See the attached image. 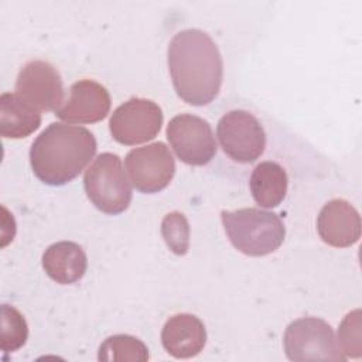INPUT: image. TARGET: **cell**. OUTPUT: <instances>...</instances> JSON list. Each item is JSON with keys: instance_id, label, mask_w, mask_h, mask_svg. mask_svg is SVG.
<instances>
[{"instance_id": "obj_15", "label": "cell", "mask_w": 362, "mask_h": 362, "mask_svg": "<svg viewBox=\"0 0 362 362\" xmlns=\"http://www.w3.org/2000/svg\"><path fill=\"white\" fill-rule=\"evenodd\" d=\"M41 124V112L23 100L17 93L0 96V134L4 139H24Z\"/></svg>"}, {"instance_id": "obj_18", "label": "cell", "mask_w": 362, "mask_h": 362, "mask_svg": "<svg viewBox=\"0 0 362 362\" xmlns=\"http://www.w3.org/2000/svg\"><path fill=\"white\" fill-rule=\"evenodd\" d=\"M28 339V325L24 315L13 305H1L0 348L4 354L16 352Z\"/></svg>"}, {"instance_id": "obj_5", "label": "cell", "mask_w": 362, "mask_h": 362, "mask_svg": "<svg viewBox=\"0 0 362 362\" xmlns=\"http://www.w3.org/2000/svg\"><path fill=\"white\" fill-rule=\"evenodd\" d=\"M286 356L294 362L334 361L344 362L332 327L318 317H303L291 321L283 337Z\"/></svg>"}, {"instance_id": "obj_4", "label": "cell", "mask_w": 362, "mask_h": 362, "mask_svg": "<svg viewBox=\"0 0 362 362\" xmlns=\"http://www.w3.org/2000/svg\"><path fill=\"white\" fill-rule=\"evenodd\" d=\"M83 188L89 201L106 215L124 212L132 202V187L117 154L102 153L88 167Z\"/></svg>"}, {"instance_id": "obj_2", "label": "cell", "mask_w": 362, "mask_h": 362, "mask_svg": "<svg viewBox=\"0 0 362 362\" xmlns=\"http://www.w3.org/2000/svg\"><path fill=\"white\" fill-rule=\"evenodd\" d=\"M96 148L90 130L68 123H51L33 141L30 165L42 184L61 187L85 170Z\"/></svg>"}, {"instance_id": "obj_6", "label": "cell", "mask_w": 362, "mask_h": 362, "mask_svg": "<svg viewBox=\"0 0 362 362\" xmlns=\"http://www.w3.org/2000/svg\"><path fill=\"white\" fill-rule=\"evenodd\" d=\"M216 137L222 151L239 164H250L260 158L267 141L260 122L243 109L230 110L219 119Z\"/></svg>"}, {"instance_id": "obj_20", "label": "cell", "mask_w": 362, "mask_h": 362, "mask_svg": "<svg viewBox=\"0 0 362 362\" xmlns=\"http://www.w3.org/2000/svg\"><path fill=\"white\" fill-rule=\"evenodd\" d=\"M361 310L348 313L339 324L337 344L345 358H361L362 334H361Z\"/></svg>"}, {"instance_id": "obj_9", "label": "cell", "mask_w": 362, "mask_h": 362, "mask_svg": "<svg viewBox=\"0 0 362 362\" xmlns=\"http://www.w3.org/2000/svg\"><path fill=\"white\" fill-rule=\"evenodd\" d=\"M167 140L175 156L188 165H205L216 154L211 124L195 115L174 116L167 124Z\"/></svg>"}, {"instance_id": "obj_1", "label": "cell", "mask_w": 362, "mask_h": 362, "mask_svg": "<svg viewBox=\"0 0 362 362\" xmlns=\"http://www.w3.org/2000/svg\"><path fill=\"white\" fill-rule=\"evenodd\" d=\"M167 64L175 93L192 106H205L219 93L223 61L215 41L202 30L177 33L167 48Z\"/></svg>"}, {"instance_id": "obj_10", "label": "cell", "mask_w": 362, "mask_h": 362, "mask_svg": "<svg viewBox=\"0 0 362 362\" xmlns=\"http://www.w3.org/2000/svg\"><path fill=\"white\" fill-rule=\"evenodd\" d=\"M16 93L41 110L57 112L64 100V85L58 69L41 59L25 62L16 81Z\"/></svg>"}, {"instance_id": "obj_3", "label": "cell", "mask_w": 362, "mask_h": 362, "mask_svg": "<svg viewBox=\"0 0 362 362\" xmlns=\"http://www.w3.org/2000/svg\"><path fill=\"white\" fill-rule=\"evenodd\" d=\"M221 221L232 246L246 256L260 257L276 252L286 236L281 218L259 208L222 211Z\"/></svg>"}, {"instance_id": "obj_7", "label": "cell", "mask_w": 362, "mask_h": 362, "mask_svg": "<svg viewBox=\"0 0 362 362\" xmlns=\"http://www.w3.org/2000/svg\"><path fill=\"white\" fill-rule=\"evenodd\" d=\"M163 120V110L156 102L130 98L112 113L109 130L117 143L136 146L153 140L160 133Z\"/></svg>"}, {"instance_id": "obj_8", "label": "cell", "mask_w": 362, "mask_h": 362, "mask_svg": "<svg viewBox=\"0 0 362 362\" xmlns=\"http://www.w3.org/2000/svg\"><path fill=\"white\" fill-rule=\"evenodd\" d=\"M124 165L130 182L143 194L163 191L175 174L174 157L163 141L130 150Z\"/></svg>"}, {"instance_id": "obj_19", "label": "cell", "mask_w": 362, "mask_h": 362, "mask_svg": "<svg viewBox=\"0 0 362 362\" xmlns=\"http://www.w3.org/2000/svg\"><path fill=\"white\" fill-rule=\"evenodd\" d=\"M189 222L178 211L168 212L161 221V236L167 247L177 256H184L189 249Z\"/></svg>"}, {"instance_id": "obj_12", "label": "cell", "mask_w": 362, "mask_h": 362, "mask_svg": "<svg viewBox=\"0 0 362 362\" xmlns=\"http://www.w3.org/2000/svg\"><path fill=\"white\" fill-rule=\"evenodd\" d=\"M321 240L334 247H349L361 238V216L352 204L342 198L328 201L317 216Z\"/></svg>"}, {"instance_id": "obj_16", "label": "cell", "mask_w": 362, "mask_h": 362, "mask_svg": "<svg viewBox=\"0 0 362 362\" xmlns=\"http://www.w3.org/2000/svg\"><path fill=\"white\" fill-rule=\"evenodd\" d=\"M249 188L259 206L276 208L283 202L288 189L287 173L276 161H260L250 174Z\"/></svg>"}, {"instance_id": "obj_17", "label": "cell", "mask_w": 362, "mask_h": 362, "mask_svg": "<svg viewBox=\"0 0 362 362\" xmlns=\"http://www.w3.org/2000/svg\"><path fill=\"white\" fill-rule=\"evenodd\" d=\"M148 348L147 345L127 334H116L107 337L99 346L98 359L103 362L110 361H136V362H146L148 361Z\"/></svg>"}, {"instance_id": "obj_11", "label": "cell", "mask_w": 362, "mask_h": 362, "mask_svg": "<svg viewBox=\"0 0 362 362\" xmlns=\"http://www.w3.org/2000/svg\"><path fill=\"white\" fill-rule=\"evenodd\" d=\"M109 90L92 79H81L71 85L69 96L55 112L66 123H96L103 120L110 110Z\"/></svg>"}, {"instance_id": "obj_14", "label": "cell", "mask_w": 362, "mask_h": 362, "mask_svg": "<svg viewBox=\"0 0 362 362\" xmlns=\"http://www.w3.org/2000/svg\"><path fill=\"white\" fill-rule=\"evenodd\" d=\"M42 267L47 276L58 284L79 281L88 269V257L83 249L71 240L49 245L42 253Z\"/></svg>"}, {"instance_id": "obj_13", "label": "cell", "mask_w": 362, "mask_h": 362, "mask_svg": "<svg viewBox=\"0 0 362 362\" xmlns=\"http://www.w3.org/2000/svg\"><path fill=\"white\" fill-rule=\"evenodd\" d=\"M161 344L167 354L177 359L194 358L206 344L205 325L194 314H174L161 329Z\"/></svg>"}]
</instances>
